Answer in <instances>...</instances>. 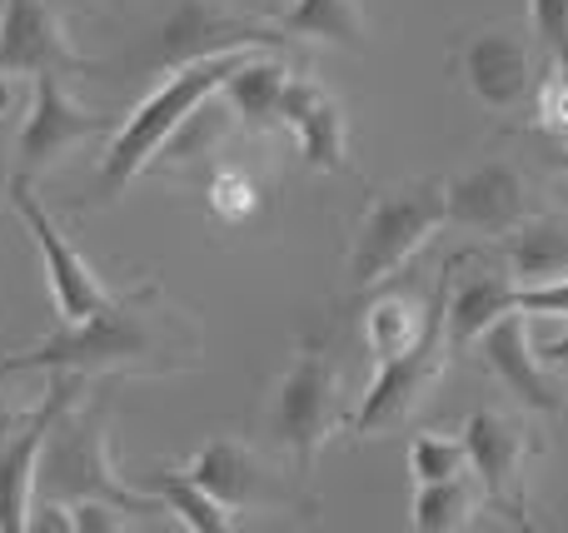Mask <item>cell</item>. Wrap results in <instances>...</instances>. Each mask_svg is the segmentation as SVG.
<instances>
[{
    "label": "cell",
    "instance_id": "34",
    "mask_svg": "<svg viewBox=\"0 0 568 533\" xmlns=\"http://www.w3.org/2000/svg\"><path fill=\"white\" fill-rule=\"evenodd\" d=\"M554 170H564V175H568V135H559V140H554Z\"/></svg>",
    "mask_w": 568,
    "mask_h": 533
},
{
    "label": "cell",
    "instance_id": "6",
    "mask_svg": "<svg viewBox=\"0 0 568 533\" xmlns=\"http://www.w3.org/2000/svg\"><path fill=\"white\" fill-rule=\"evenodd\" d=\"M449 355L454 349H449V339H444V275H439L434 299H429V325H424V335L414 339L404 355H394L379 365L374 385L364 389V399L349 409V419H344L349 439H379V434H394L399 424H409L414 409H419L424 399H429V389L439 385Z\"/></svg>",
    "mask_w": 568,
    "mask_h": 533
},
{
    "label": "cell",
    "instance_id": "22",
    "mask_svg": "<svg viewBox=\"0 0 568 533\" xmlns=\"http://www.w3.org/2000/svg\"><path fill=\"white\" fill-rule=\"evenodd\" d=\"M479 509H484L479 479H469V474L434 479V484H414L409 524L419 533H459L479 519Z\"/></svg>",
    "mask_w": 568,
    "mask_h": 533
},
{
    "label": "cell",
    "instance_id": "1",
    "mask_svg": "<svg viewBox=\"0 0 568 533\" xmlns=\"http://www.w3.org/2000/svg\"><path fill=\"white\" fill-rule=\"evenodd\" d=\"M205 355L195 315L165 295L160 279H140L125 295H110L95 315L60 319L50 339L0 359V375H180Z\"/></svg>",
    "mask_w": 568,
    "mask_h": 533
},
{
    "label": "cell",
    "instance_id": "27",
    "mask_svg": "<svg viewBox=\"0 0 568 533\" xmlns=\"http://www.w3.org/2000/svg\"><path fill=\"white\" fill-rule=\"evenodd\" d=\"M70 529L75 533H125V529H135V519H125V509L105 504V499H75V504H70Z\"/></svg>",
    "mask_w": 568,
    "mask_h": 533
},
{
    "label": "cell",
    "instance_id": "2",
    "mask_svg": "<svg viewBox=\"0 0 568 533\" xmlns=\"http://www.w3.org/2000/svg\"><path fill=\"white\" fill-rule=\"evenodd\" d=\"M250 50H225V55H205V60H190V65L170 70V75L135 105V115L115 125L105 155H100V165H95V185H90L85 205H110V199L125 195V185H135L140 170L155 165V155L170 145V135H175L205 100L220 95L225 75Z\"/></svg>",
    "mask_w": 568,
    "mask_h": 533
},
{
    "label": "cell",
    "instance_id": "16",
    "mask_svg": "<svg viewBox=\"0 0 568 533\" xmlns=\"http://www.w3.org/2000/svg\"><path fill=\"white\" fill-rule=\"evenodd\" d=\"M280 125L300 140V155L310 170H320V175L349 170V125H344V105L314 75H290L284 105H280Z\"/></svg>",
    "mask_w": 568,
    "mask_h": 533
},
{
    "label": "cell",
    "instance_id": "19",
    "mask_svg": "<svg viewBox=\"0 0 568 533\" xmlns=\"http://www.w3.org/2000/svg\"><path fill=\"white\" fill-rule=\"evenodd\" d=\"M294 70L284 65L275 50H250L235 70L220 85V100L230 105V115L250 130V135H265L280 125V105H284V85H290Z\"/></svg>",
    "mask_w": 568,
    "mask_h": 533
},
{
    "label": "cell",
    "instance_id": "20",
    "mask_svg": "<svg viewBox=\"0 0 568 533\" xmlns=\"http://www.w3.org/2000/svg\"><path fill=\"white\" fill-rule=\"evenodd\" d=\"M504 269L514 285H549L568 275V219L534 209L524 225L504 235Z\"/></svg>",
    "mask_w": 568,
    "mask_h": 533
},
{
    "label": "cell",
    "instance_id": "8",
    "mask_svg": "<svg viewBox=\"0 0 568 533\" xmlns=\"http://www.w3.org/2000/svg\"><path fill=\"white\" fill-rule=\"evenodd\" d=\"M284 45H290V35L280 25H255V20L225 16L210 0H180L150 35L145 65L170 75V70L190 65V60L225 55V50H284Z\"/></svg>",
    "mask_w": 568,
    "mask_h": 533
},
{
    "label": "cell",
    "instance_id": "31",
    "mask_svg": "<svg viewBox=\"0 0 568 533\" xmlns=\"http://www.w3.org/2000/svg\"><path fill=\"white\" fill-rule=\"evenodd\" d=\"M36 533H75L70 529V504H60V499H40L36 509H30V524Z\"/></svg>",
    "mask_w": 568,
    "mask_h": 533
},
{
    "label": "cell",
    "instance_id": "3",
    "mask_svg": "<svg viewBox=\"0 0 568 533\" xmlns=\"http://www.w3.org/2000/svg\"><path fill=\"white\" fill-rule=\"evenodd\" d=\"M110 399H90V389L55 419L40 454V474H45V499L75 504V499H105L120 504L125 514H165L155 494H135L120 479L115 459H110Z\"/></svg>",
    "mask_w": 568,
    "mask_h": 533
},
{
    "label": "cell",
    "instance_id": "4",
    "mask_svg": "<svg viewBox=\"0 0 568 533\" xmlns=\"http://www.w3.org/2000/svg\"><path fill=\"white\" fill-rule=\"evenodd\" d=\"M449 225V205H444V180H409L399 189H384L364 205L359 225H354L349 255V289H379L429 245L439 229Z\"/></svg>",
    "mask_w": 568,
    "mask_h": 533
},
{
    "label": "cell",
    "instance_id": "23",
    "mask_svg": "<svg viewBox=\"0 0 568 533\" xmlns=\"http://www.w3.org/2000/svg\"><path fill=\"white\" fill-rule=\"evenodd\" d=\"M145 489L165 504V514H175L185 529L195 533H230L235 529V509H225L205 484L185 474V469H155L145 479Z\"/></svg>",
    "mask_w": 568,
    "mask_h": 533
},
{
    "label": "cell",
    "instance_id": "28",
    "mask_svg": "<svg viewBox=\"0 0 568 533\" xmlns=\"http://www.w3.org/2000/svg\"><path fill=\"white\" fill-rule=\"evenodd\" d=\"M534 110H539V115H534V125H539V130H549L554 140L568 135V70H554V75L544 80Z\"/></svg>",
    "mask_w": 568,
    "mask_h": 533
},
{
    "label": "cell",
    "instance_id": "18",
    "mask_svg": "<svg viewBox=\"0 0 568 533\" xmlns=\"http://www.w3.org/2000/svg\"><path fill=\"white\" fill-rule=\"evenodd\" d=\"M185 474L195 484H205L210 494L225 509L245 514V509L275 504V474L260 464V454L245 444V439H205L195 454L185 459Z\"/></svg>",
    "mask_w": 568,
    "mask_h": 533
},
{
    "label": "cell",
    "instance_id": "25",
    "mask_svg": "<svg viewBox=\"0 0 568 533\" xmlns=\"http://www.w3.org/2000/svg\"><path fill=\"white\" fill-rule=\"evenodd\" d=\"M409 474L414 484H434V479H459L469 474V449H464L459 434H424L409 439Z\"/></svg>",
    "mask_w": 568,
    "mask_h": 533
},
{
    "label": "cell",
    "instance_id": "32",
    "mask_svg": "<svg viewBox=\"0 0 568 533\" xmlns=\"http://www.w3.org/2000/svg\"><path fill=\"white\" fill-rule=\"evenodd\" d=\"M539 359H544L549 369H568V329H564V335H549V339H544V345H539Z\"/></svg>",
    "mask_w": 568,
    "mask_h": 533
},
{
    "label": "cell",
    "instance_id": "24",
    "mask_svg": "<svg viewBox=\"0 0 568 533\" xmlns=\"http://www.w3.org/2000/svg\"><path fill=\"white\" fill-rule=\"evenodd\" d=\"M424 325H429V305H419L414 295L394 289V295L374 299L369 315H364V345H369V355L384 365V359L404 355V349L424 335Z\"/></svg>",
    "mask_w": 568,
    "mask_h": 533
},
{
    "label": "cell",
    "instance_id": "5",
    "mask_svg": "<svg viewBox=\"0 0 568 533\" xmlns=\"http://www.w3.org/2000/svg\"><path fill=\"white\" fill-rule=\"evenodd\" d=\"M344 419L349 414H344V399H339V365L329 359L324 345H300L265 409L270 444L290 459L294 474L310 479L320 449L339 434Z\"/></svg>",
    "mask_w": 568,
    "mask_h": 533
},
{
    "label": "cell",
    "instance_id": "33",
    "mask_svg": "<svg viewBox=\"0 0 568 533\" xmlns=\"http://www.w3.org/2000/svg\"><path fill=\"white\" fill-rule=\"evenodd\" d=\"M20 419H26V414H20V409H10V404H6V394H0V444H6V439L16 434Z\"/></svg>",
    "mask_w": 568,
    "mask_h": 533
},
{
    "label": "cell",
    "instance_id": "30",
    "mask_svg": "<svg viewBox=\"0 0 568 533\" xmlns=\"http://www.w3.org/2000/svg\"><path fill=\"white\" fill-rule=\"evenodd\" d=\"M210 205H215L220 219H245L255 209V189L245 185V175H220L210 185Z\"/></svg>",
    "mask_w": 568,
    "mask_h": 533
},
{
    "label": "cell",
    "instance_id": "35",
    "mask_svg": "<svg viewBox=\"0 0 568 533\" xmlns=\"http://www.w3.org/2000/svg\"><path fill=\"white\" fill-rule=\"evenodd\" d=\"M10 110V75H0V115Z\"/></svg>",
    "mask_w": 568,
    "mask_h": 533
},
{
    "label": "cell",
    "instance_id": "15",
    "mask_svg": "<svg viewBox=\"0 0 568 533\" xmlns=\"http://www.w3.org/2000/svg\"><path fill=\"white\" fill-rule=\"evenodd\" d=\"M479 359L524 409L534 414H564V389L549 379V365L539 359V345L529 335V315L509 309L479 335Z\"/></svg>",
    "mask_w": 568,
    "mask_h": 533
},
{
    "label": "cell",
    "instance_id": "21",
    "mask_svg": "<svg viewBox=\"0 0 568 533\" xmlns=\"http://www.w3.org/2000/svg\"><path fill=\"white\" fill-rule=\"evenodd\" d=\"M290 40H324V45L364 50L369 45V20L359 0H294L275 20Z\"/></svg>",
    "mask_w": 568,
    "mask_h": 533
},
{
    "label": "cell",
    "instance_id": "26",
    "mask_svg": "<svg viewBox=\"0 0 568 533\" xmlns=\"http://www.w3.org/2000/svg\"><path fill=\"white\" fill-rule=\"evenodd\" d=\"M529 30L539 55L554 70H568V0H529Z\"/></svg>",
    "mask_w": 568,
    "mask_h": 533
},
{
    "label": "cell",
    "instance_id": "9",
    "mask_svg": "<svg viewBox=\"0 0 568 533\" xmlns=\"http://www.w3.org/2000/svg\"><path fill=\"white\" fill-rule=\"evenodd\" d=\"M90 389L85 375H50V389L36 409L16 424V434L0 444V533H26L30 509H36L40 484V454L55 429V419Z\"/></svg>",
    "mask_w": 568,
    "mask_h": 533
},
{
    "label": "cell",
    "instance_id": "13",
    "mask_svg": "<svg viewBox=\"0 0 568 533\" xmlns=\"http://www.w3.org/2000/svg\"><path fill=\"white\" fill-rule=\"evenodd\" d=\"M80 75L90 60L75 50L50 0H0V75Z\"/></svg>",
    "mask_w": 568,
    "mask_h": 533
},
{
    "label": "cell",
    "instance_id": "17",
    "mask_svg": "<svg viewBox=\"0 0 568 533\" xmlns=\"http://www.w3.org/2000/svg\"><path fill=\"white\" fill-rule=\"evenodd\" d=\"M509 309H519V285L504 265H474L469 275H459V259L444 265V339L454 355L479 345L484 329Z\"/></svg>",
    "mask_w": 568,
    "mask_h": 533
},
{
    "label": "cell",
    "instance_id": "11",
    "mask_svg": "<svg viewBox=\"0 0 568 533\" xmlns=\"http://www.w3.org/2000/svg\"><path fill=\"white\" fill-rule=\"evenodd\" d=\"M30 80H36V90H30L26 125H20V140H16V175L36 180L40 170L55 165V160H65L70 150H80L95 135H105L110 120L80 105L55 70L30 75Z\"/></svg>",
    "mask_w": 568,
    "mask_h": 533
},
{
    "label": "cell",
    "instance_id": "10",
    "mask_svg": "<svg viewBox=\"0 0 568 533\" xmlns=\"http://www.w3.org/2000/svg\"><path fill=\"white\" fill-rule=\"evenodd\" d=\"M10 209L20 215L26 235L36 239V249H40V265H45V279H50V299H55V315L60 319L95 315V309L110 299L105 279H100L95 265H90V259L70 245V235L55 225V215L40 205V195L30 189L26 175L10 180Z\"/></svg>",
    "mask_w": 568,
    "mask_h": 533
},
{
    "label": "cell",
    "instance_id": "12",
    "mask_svg": "<svg viewBox=\"0 0 568 533\" xmlns=\"http://www.w3.org/2000/svg\"><path fill=\"white\" fill-rule=\"evenodd\" d=\"M464 90L494 115H509L534 95V40L519 25H484L459 45Z\"/></svg>",
    "mask_w": 568,
    "mask_h": 533
},
{
    "label": "cell",
    "instance_id": "29",
    "mask_svg": "<svg viewBox=\"0 0 568 533\" xmlns=\"http://www.w3.org/2000/svg\"><path fill=\"white\" fill-rule=\"evenodd\" d=\"M519 309L539 319H568V275L549 285H519Z\"/></svg>",
    "mask_w": 568,
    "mask_h": 533
},
{
    "label": "cell",
    "instance_id": "7",
    "mask_svg": "<svg viewBox=\"0 0 568 533\" xmlns=\"http://www.w3.org/2000/svg\"><path fill=\"white\" fill-rule=\"evenodd\" d=\"M464 449H469V474L479 479L484 504L504 514V524L534 529L529 519V464L539 454V439L529 424L509 419L504 409H474L464 419Z\"/></svg>",
    "mask_w": 568,
    "mask_h": 533
},
{
    "label": "cell",
    "instance_id": "14",
    "mask_svg": "<svg viewBox=\"0 0 568 533\" xmlns=\"http://www.w3.org/2000/svg\"><path fill=\"white\" fill-rule=\"evenodd\" d=\"M444 205H449V225L469 235H509L539 209L529 175L509 160H489L459 180H444Z\"/></svg>",
    "mask_w": 568,
    "mask_h": 533
}]
</instances>
